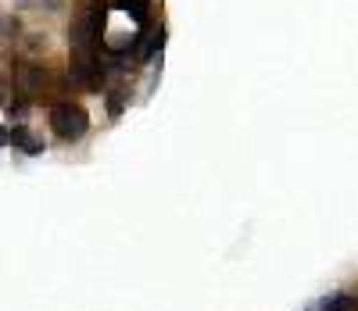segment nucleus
<instances>
[{"label":"nucleus","instance_id":"obj_6","mask_svg":"<svg viewBox=\"0 0 358 311\" xmlns=\"http://www.w3.org/2000/svg\"><path fill=\"white\" fill-rule=\"evenodd\" d=\"M29 40H25V50L29 54H43L47 50V33H25Z\"/></svg>","mask_w":358,"mask_h":311},{"label":"nucleus","instance_id":"obj_14","mask_svg":"<svg viewBox=\"0 0 358 311\" xmlns=\"http://www.w3.org/2000/svg\"><path fill=\"white\" fill-rule=\"evenodd\" d=\"M0 22H4V18H0Z\"/></svg>","mask_w":358,"mask_h":311},{"label":"nucleus","instance_id":"obj_4","mask_svg":"<svg viewBox=\"0 0 358 311\" xmlns=\"http://www.w3.org/2000/svg\"><path fill=\"white\" fill-rule=\"evenodd\" d=\"M15 150H22V154H33V158H36V154H43L47 150V143L33 133V129H29V126H15L11 129V140H8Z\"/></svg>","mask_w":358,"mask_h":311},{"label":"nucleus","instance_id":"obj_7","mask_svg":"<svg viewBox=\"0 0 358 311\" xmlns=\"http://www.w3.org/2000/svg\"><path fill=\"white\" fill-rule=\"evenodd\" d=\"M126 97H129L126 89H111V93H108V111L118 115V111H122V104H126Z\"/></svg>","mask_w":358,"mask_h":311},{"label":"nucleus","instance_id":"obj_11","mask_svg":"<svg viewBox=\"0 0 358 311\" xmlns=\"http://www.w3.org/2000/svg\"><path fill=\"white\" fill-rule=\"evenodd\" d=\"M4 97H8V82L0 79V104H4Z\"/></svg>","mask_w":358,"mask_h":311},{"label":"nucleus","instance_id":"obj_1","mask_svg":"<svg viewBox=\"0 0 358 311\" xmlns=\"http://www.w3.org/2000/svg\"><path fill=\"white\" fill-rule=\"evenodd\" d=\"M104 15H108L104 0H86V4H79V11L69 22V47L72 50H94L97 36H101V25H104Z\"/></svg>","mask_w":358,"mask_h":311},{"label":"nucleus","instance_id":"obj_8","mask_svg":"<svg viewBox=\"0 0 358 311\" xmlns=\"http://www.w3.org/2000/svg\"><path fill=\"white\" fill-rule=\"evenodd\" d=\"M330 308H334V311H358V297H351V294L334 297V301H330Z\"/></svg>","mask_w":358,"mask_h":311},{"label":"nucleus","instance_id":"obj_2","mask_svg":"<svg viewBox=\"0 0 358 311\" xmlns=\"http://www.w3.org/2000/svg\"><path fill=\"white\" fill-rule=\"evenodd\" d=\"M50 129L57 140H65V143H76L86 136L90 129V115L83 104H72V101H57L50 108Z\"/></svg>","mask_w":358,"mask_h":311},{"label":"nucleus","instance_id":"obj_3","mask_svg":"<svg viewBox=\"0 0 358 311\" xmlns=\"http://www.w3.org/2000/svg\"><path fill=\"white\" fill-rule=\"evenodd\" d=\"M43 86H47V68L40 61H15V89L22 93V101H33Z\"/></svg>","mask_w":358,"mask_h":311},{"label":"nucleus","instance_id":"obj_12","mask_svg":"<svg viewBox=\"0 0 358 311\" xmlns=\"http://www.w3.org/2000/svg\"><path fill=\"white\" fill-rule=\"evenodd\" d=\"M8 140H11V133H8V129H0V147H4Z\"/></svg>","mask_w":358,"mask_h":311},{"label":"nucleus","instance_id":"obj_13","mask_svg":"<svg viewBox=\"0 0 358 311\" xmlns=\"http://www.w3.org/2000/svg\"><path fill=\"white\" fill-rule=\"evenodd\" d=\"M326 311H334V308H330V304H326Z\"/></svg>","mask_w":358,"mask_h":311},{"label":"nucleus","instance_id":"obj_9","mask_svg":"<svg viewBox=\"0 0 358 311\" xmlns=\"http://www.w3.org/2000/svg\"><path fill=\"white\" fill-rule=\"evenodd\" d=\"M0 33H4V40H18V33H22L18 18H4V22H0Z\"/></svg>","mask_w":358,"mask_h":311},{"label":"nucleus","instance_id":"obj_5","mask_svg":"<svg viewBox=\"0 0 358 311\" xmlns=\"http://www.w3.org/2000/svg\"><path fill=\"white\" fill-rule=\"evenodd\" d=\"M108 8L122 11V15H129L136 22H147V8H151V0H108Z\"/></svg>","mask_w":358,"mask_h":311},{"label":"nucleus","instance_id":"obj_10","mask_svg":"<svg viewBox=\"0 0 358 311\" xmlns=\"http://www.w3.org/2000/svg\"><path fill=\"white\" fill-rule=\"evenodd\" d=\"M33 4H40V11H62L65 0H33Z\"/></svg>","mask_w":358,"mask_h":311}]
</instances>
